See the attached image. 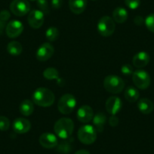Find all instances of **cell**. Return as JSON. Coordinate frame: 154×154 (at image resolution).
<instances>
[{
  "mask_svg": "<svg viewBox=\"0 0 154 154\" xmlns=\"http://www.w3.org/2000/svg\"><path fill=\"white\" fill-rule=\"evenodd\" d=\"M43 76L45 79L48 80H53V79H59V72L57 69L54 67H48L43 71Z\"/></svg>",
  "mask_w": 154,
  "mask_h": 154,
  "instance_id": "obj_25",
  "label": "cell"
},
{
  "mask_svg": "<svg viewBox=\"0 0 154 154\" xmlns=\"http://www.w3.org/2000/svg\"><path fill=\"white\" fill-rule=\"evenodd\" d=\"M55 97L52 91L47 88H38L32 94V101L37 106L48 107L54 103Z\"/></svg>",
  "mask_w": 154,
  "mask_h": 154,
  "instance_id": "obj_1",
  "label": "cell"
},
{
  "mask_svg": "<svg viewBox=\"0 0 154 154\" xmlns=\"http://www.w3.org/2000/svg\"><path fill=\"white\" fill-rule=\"evenodd\" d=\"M63 5V0H51V6L54 9H59Z\"/></svg>",
  "mask_w": 154,
  "mask_h": 154,
  "instance_id": "obj_34",
  "label": "cell"
},
{
  "mask_svg": "<svg viewBox=\"0 0 154 154\" xmlns=\"http://www.w3.org/2000/svg\"><path fill=\"white\" fill-rule=\"evenodd\" d=\"M45 17L44 13L40 10H32L29 13L27 21L29 26L33 29H38L43 25Z\"/></svg>",
  "mask_w": 154,
  "mask_h": 154,
  "instance_id": "obj_11",
  "label": "cell"
},
{
  "mask_svg": "<svg viewBox=\"0 0 154 154\" xmlns=\"http://www.w3.org/2000/svg\"><path fill=\"white\" fill-rule=\"evenodd\" d=\"M105 106L108 113L111 115H116L122 109V100L116 96H111L106 100Z\"/></svg>",
  "mask_w": 154,
  "mask_h": 154,
  "instance_id": "obj_12",
  "label": "cell"
},
{
  "mask_svg": "<svg viewBox=\"0 0 154 154\" xmlns=\"http://www.w3.org/2000/svg\"><path fill=\"white\" fill-rule=\"evenodd\" d=\"M77 136L81 143L86 145L92 144L97 138V131L94 126L85 124L79 128Z\"/></svg>",
  "mask_w": 154,
  "mask_h": 154,
  "instance_id": "obj_4",
  "label": "cell"
},
{
  "mask_svg": "<svg viewBox=\"0 0 154 154\" xmlns=\"http://www.w3.org/2000/svg\"><path fill=\"white\" fill-rule=\"evenodd\" d=\"M54 53V48L49 42H45L39 46L35 53V57L38 61H46L51 58Z\"/></svg>",
  "mask_w": 154,
  "mask_h": 154,
  "instance_id": "obj_9",
  "label": "cell"
},
{
  "mask_svg": "<svg viewBox=\"0 0 154 154\" xmlns=\"http://www.w3.org/2000/svg\"><path fill=\"white\" fill-rule=\"evenodd\" d=\"M137 107L140 112L147 115L151 113L154 109V104L149 99L141 98L137 103Z\"/></svg>",
  "mask_w": 154,
  "mask_h": 154,
  "instance_id": "obj_20",
  "label": "cell"
},
{
  "mask_svg": "<svg viewBox=\"0 0 154 154\" xmlns=\"http://www.w3.org/2000/svg\"><path fill=\"white\" fill-rule=\"evenodd\" d=\"M74 154H91L89 151L86 150V149H79V150L76 151Z\"/></svg>",
  "mask_w": 154,
  "mask_h": 154,
  "instance_id": "obj_36",
  "label": "cell"
},
{
  "mask_svg": "<svg viewBox=\"0 0 154 154\" xmlns=\"http://www.w3.org/2000/svg\"><path fill=\"white\" fill-rule=\"evenodd\" d=\"M121 72L124 75H132L134 71H133V67L130 64H124L123 66L121 67Z\"/></svg>",
  "mask_w": 154,
  "mask_h": 154,
  "instance_id": "obj_31",
  "label": "cell"
},
{
  "mask_svg": "<svg viewBox=\"0 0 154 154\" xmlns=\"http://www.w3.org/2000/svg\"><path fill=\"white\" fill-rule=\"evenodd\" d=\"M128 17V11L122 7H117L112 11V19L116 23H123L127 20Z\"/></svg>",
  "mask_w": 154,
  "mask_h": 154,
  "instance_id": "obj_19",
  "label": "cell"
},
{
  "mask_svg": "<svg viewBox=\"0 0 154 154\" xmlns=\"http://www.w3.org/2000/svg\"><path fill=\"white\" fill-rule=\"evenodd\" d=\"M134 22L137 26H141L144 23V20H143V18L141 16H136L134 19Z\"/></svg>",
  "mask_w": 154,
  "mask_h": 154,
  "instance_id": "obj_35",
  "label": "cell"
},
{
  "mask_svg": "<svg viewBox=\"0 0 154 154\" xmlns=\"http://www.w3.org/2000/svg\"><path fill=\"white\" fill-rule=\"evenodd\" d=\"M150 57L146 51H139L133 57L132 63L135 67L143 68L149 63Z\"/></svg>",
  "mask_w": 154,
  "mask_h": 154,
  "instance_id": "obj_16",
  "label": "cell"
},
{
  "mask_svg": "<svg viewBox=\"0 0 154 154\" xmlns=\"http://www.w3.org/2000/svg\"><path fill=\"white\" fill-rule=\"evenodd\" d=\"M60 32L58 29L55 26H50L46 31H45V37L49 42H54L59 38Z\"/></svg>",
  "mask_w": 154,
  "mask_h": 154,
  "instance_id": "obj_26",
  "label": "cell"
},
{
  "mask_svg": "<svg viewBox=\"0 0 154 154\" xmlns=\"http://www.w3.org/2000/svg\"><path fill=\"white\" fill-rule=\"evenodd\" d=\"M13 129L17 134L27 133L31 128V123L25 118H17L13 122Z\"/></svg>",
  "mask_w": 154,
  "mask_h": 154,
  "instance_id": "obj_15",
  "label": "cell"
},
{
  "mask_svg": "<svg viewBox=\"0 0 154 154\" xmlns=\"http://www.w3.org/2000/svg\"><path fill=\"white\" fill-rule=\"evenodd\" d=\"M103 86L108 92L112 94H118L124 89L125 82L123 79L118 75H109L105 77L103 80Z\"/></svg>",
  "mask_w": 154,
  "mask_h": 154,
  "instance_id": "obj_3",
  "label": "cell"
},
{
  "mask_svg": "<svg viewBox=\"0 0 154 154\" xmlns=\"http://www.w3.org/2000/svg\"><path fill=\"white\" fill-rule=\"evenodd\" d=\"M76 117L79 122L82 123H88L92 120L94 117L93 109L88 105H83L80 106L77 110Z\"/></svg>",
  "mask_w": 154,
  "mask_h": 154,
  "instance_id": "obj_14",
  "label": "cell"
},
{
  "mask_svg": "<svg viewBox=\"0 0 154 154\" xmlns=\"http://www.w3.org/2000/svg\"><path fill=\"white\" fill-rule=\"evenodd\" d=\"M10 128V121L5 116H0V131H7Z\"/></svg>",
  "mask_w": 154,
  "mask_h": 154,
  "instance_id": "obj_29",
  "label": "cell"
},
{
  "mask_svg": "<svg viewBox=\"0 0 154 154\" xmlns=\"http://www.w3.org/2000/svg\"><path fill=\"white\" fill-rule=\"evenodd\" d=\"M37 6L38 10H40L44 14H48L49 13V6L47 0H37Z\"/></svg>",
  "mask_w": 154,
  "mask_h": 154,
  "instance_id": "obj_27",
  "label": "cell"
},
{
  "mask_svg": "<svg viewBox=\"0 0 154 154\" xmlns=\"http://www.w3.org/2000/svg\"><path fill=\"white\" fill-rule=\"evenodd\" d=\"M119 118H118L116 115H112V116H111L109 119V124L112 127L117 126V125H119Z\"/></svg>",
  "mask_w": 154,
  "mask_h": 154,
  "instance_id": "obj_33",
  "label": "cell"
},
{
  "mask_svg": "<svg viewBox=\"0 0 154 154\" xmlns=\"http://www.w3.org/2000/svg\"><path fill=\"white\" fill-rule=\"evenodd\" d=\"M38 142L42 146L46 149H52L57 146L58 143V140L55 134L50 132H45L41 134Z\"/></svg>",
  "mask_w": 154,
  "mask_h": 154,
  "instance_id": "obj_13",
  "label": "cell"
},
{
  "mask_svg": "<svg viewBox=\"0 0 154 154\" xmlns=\"http://www.w3.org/2000/svg\"><path fill=\"white\" fill-rule=\"evenodd\" d=\"M131 78L134 85L139 89L145 90L150 85V76L146 71L143 69L134 71Z\"/></svg>",
  "mask_w": 154,
  "mask_h": 154,
  "instance_id": "obj_7",
  "label": "cell"
},
{
  "mask_svg": "<svg viewBox=\"0 0 154 154\" xmlns=\"http://www.w3.org/2000/svg\"><path fill=\"white\" fill-rule=\"evenodd\" d=\"M93 1H94V0H93Z\"/></svg>",
  "mask_w": 154,
  "mask_h": 154,
  "instance_id": "obj_39",
  "label": "cell"
},
{
  "mask_svg": "<svg viewBox=\"0 0 154 154\" xmlns=\"http://www.w3.org/2000/svg\"><path fill=\"white\" fill-rule=\"evenodd\" d=\"M10 10L14 15L22 17L29 13L30 5L28 0H13L10 4Z\"/></svg>",
  "mask_w": 154,
  "mask_h": 154,
  "instance_id": "obj_8",
  "label": "cell"
},
{
  "mask_svg": "<svg viewBox=\"0 0 154 154\" xmlns=\"http://www.w3.org/2000/svg\"><path fill=\"white\" fill-rule=\"evenodd\" d=\"M23 31V25L20 20H11L5 26V33L9 38H14L18 37Z\"/></svg>",
  "mask_w": 154,
  "mask_h": 154,
  "instance_id": "obj_10",
  "label": "cell"
},
{
  "mask_svg": "<svg viewBox=\"0 0 154 154\" xmlns=\"http://www.w3.org/2000/svg\"><path fill=\"white\" fill-rule=\"evenodd\" d=\"M30 1H37V0H30Z\"/></svg>",
  "mask_w": 154,
  "mask_h": 154,
  "instance_id": "obj_38",
  "label": "cell"
},
{
  "mask_svg": "<svg viewBox=\"0 0 154 154\" xmlns=\"http://www.w3.org/2000/svg\"><path fill=\"white\" fill-rule=\"evenodd\" d=\"M10 17H11L10 12L7 10H2L0 11V20L6 22L10 18Z\"/></svg>",
  "mask_w": 154,
  "mask_h": 154,
  "instance_id": "obj_32",
  "label": "cell"
},
{
  "mask_svg": "<svg viewBox=\"0 0 154 154\" xmlns=\"http://www.w3.org/2000/svg\"><path fill=\"white\" fill-rule=\"evenodd\" d=\"M76 106V99L72 94H65L60 97L57 103V109L63 115L70 114Z\"/></svg>",
  "mask_w": 154,
  "mask_h": 154,
  "instance_id": "obj_5",
  "label": "cell"
},
{
  "mask_svg": "<svg viewBox=\"0 0 154 154\" xmlns=\"http://www.w3.org/2000/svg\"><path fill=\"white\" fill-rule=\"evenodd\" d=\"M72 142L70 139H65L62 141L59 142L56 146L57 152L61 154H68L72 150Z\"/></svg>",
  "mask_w": 154,
  "mask_h": 154,
  "instance_id": "obj_21",
  "label": "cell"
},
{
  "mask_svg": "<svg viewBox=\"0 0 154 154\" xmlns=\"http://www.w3.org/2000/svg\"><path fill=\"white\" fill-rule=\"evenodd\" d=\"M34 111V105L31 100H24L20 105V112L24 116H29L32 115Z\"/></svg>",
  "mask_w": 154,
  "mask_h": 154,
  "instance_id": "obj_22",
  "label": "cell"
},
{
  "mask_svg": "<svg viewBox=\"0 0 154 154\" xmlns=\"http://www.w3.org/2000/svg\"><path fill=\"white\" fill-rule=\"evenodd\" d=\"M70 11L75 14H80L87 7V0H69Z\"/></svg>",
  "mask_w": 154,
  "mask_h": 154,
  "instance_id": "obj_17",
  "label": "cell"
},
{
  "mask_svg": "<svg viewBox=\"0 0 154 154\" xmlns=\"http://www.w3.org/2000/svg\"><path fill=\"white\" fill-rule=\"evenodd\" d=\"M139 95H140V94H139L138 90L132 86L127 87L125 90V92H124L125 98L128 102H132V103L138 100Z\"/></svg>",
  "mask_w": 154,
  "mask_h": 154,
  "instance_id": "obj_23",
  "label": "cell"
},
{
  "mask_svg": "<svg viewBox=\"0 0 154 154\" xmlns=\"http://www.w3.org/2000/svg\"><path fill=\"white\" fill-rule=\"evenodd\" d=\"M5 26V22L0 20V34L2 33V31H3Z\"/></svg>",
  "mask_w": 154,
  "mask_h": 154,
  "instance_id": "obj_37",
  "label": "cell"
},
{
  "mask_svg": "<svg viewBox=\"0 0 154 154\" xmlns=\"http://www.w3.org/2000/svg\"><path fill=\"white\" fill-rule=\"evenodd\" d=\"M23 51L22 45L17 41H11L7 45V51L14 56L20 55Z\"/></svg>",
  "mask_w": 154,
  "mask_h": 154,
  "instance_id": "obj_24",
  "label": "cell"
},
{
  "mask_svg": "<svg viewBox=\"0 0 154 154\" xmlns=\"http://www.w3.org/2000/svg\"><path fill=\"white\" fill-rule=\"evenodd\" d=\"M125 4L130 9L134 10L139 7L140 0H125Z\"/></svg>",
  "mask_w": 154,
  "mask_h": 154,
  "instance_id": "obj_30",
  "label": "cell"
},
{
  "mask_svg": "<svg viewBox=\"0 0 154 154\" xmlns=\"http://www.w3.org/2000/svg\"><path fill=\"white\" fill-rule=\"evenodd\" d=\"M74 130V122L69 118H61L55 122L54 131L56 136L62 140L68 139L72 135Z\"/></svg>",
  "mask_w": 154,
  "mask_h": 154,
  "instance_id": "obj_2",
  "label": "cell"
},
{
  "mask_svg": "<svg viewBox=\"0 0 154 154\" xmlns=\"http://www.w3.org/2000/svg\"><path fill=\"white\" fill-rule=\"evenodd\" d=\"M93 125L97 132H102L106 122V116L103 112H98L93 117Z\"/></svg>",
  "mask_w": 154,
  "mask_h": 154,
  "instance_id": "obj_18",
  "label": "cell"
},
{
  "mask_svg": "<svg viewBox=\"0 0 154 154\" xmlns=\"http://www.w3.org/2000/svg\"><path fill=\"white\" fill-rule=\"evenodd\" d=\"M144 23L150 32H154V14H149L145 19Z\"/></svg>",
  "mask_w": 154,
  "mask_h": 154,
  "instance_id": "obj_28",
  "label": "cell"
},
{
  "mask_svg": "<svg viewBox=\"0 0 154 154\" xmlns=\"http://www.w3.org/2000/svg\"><path fill=\"white\" fill-rule=\"evenodd\" d=\"M115 29V21L112 17L109 16H103L99 20L97 23V31L102 36H110L113 34Z\"/></svg>",
  "mask_w": 154,
  "mask_h": 154,
  "instance_id": "obj_6",
  "label": "cell"
}]
</instances>
